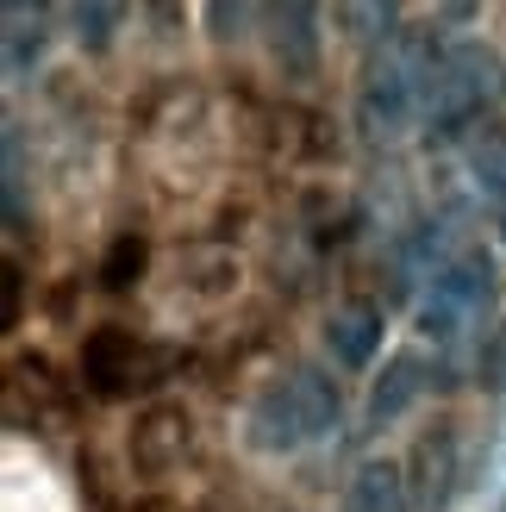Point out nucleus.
<instances>
[{
  "instance_id": "17",
  "label": "nucleus",
  "mask_w": 506,
  "mask_h": 512,
  "mask_svg": "<svg viewBox=\"0 0 506 512\" xmlns=\"http://www.w3.org/2000/svg\"><path fill=\"white\" fill-rule=\"evenodd\" d=\"M138 263H144V244H119L107 256V288H125V281H138Z\"/></svg>"
},
{
  "instance_id": "11",
  "label": "nucleus",
  "mask_w": 506,
  "mask_h": 512,
  "mask_svg": "<svg viewBox=\"0 0 506 512\" xmlns=\"http://www.w3.org/2000/svg\"><path fill=\"white\" fill-rule=\"evenodd\" d=\"M50 0H7V82H25V69L44 57Z\"/></svg>"
},
{
  "instance_id": "1",
  "label": "nucleus",
  "mask_w": 506,
  "mask_h": 512,
  "mask_svg": "<svg viewBox=\"0 0 506 512\" xmlns=\"http://www.w3.org/2000/svg\"><path fill=\"white\" fill-rule=\"evenodd\" d=\"M438 38L419 25H400L382 44H369L357 75V125L369 144H400L425 132V88H432Z\"/></svg>"
},
{
  "instance_id": "13",
  "label": "nucleus",
  "mask_w": 506,
  "mask_h": 512,
  "mask_svg": "<svg viewBox=\"0 0 506 512\" xmlns=\"http://www.w3.org/2000/svg\"><path fill=\"white\" fill-rule=\"evenodd\" d=\"M263 7L269 0H207V32L219 50H238L244 38L263 32Z\"/></svg>"
},
{
  "instance_id": "7",
  "label": "nucleus",
  "mask_w": 506,
  "mask_h": 512,
  "mask_svg": "<svg viewBox=\"0 0 506 512\" xmlns=\"http://www.w3.org/2000/svg\"><path fill=\"white\" fill-rule=\"evenodd\" d=\"M188 444H194L188 413H182V406H157V413H144V419L132 425V444H125V456H132L138 475H163V469H175V463L188 456Z\"/></svg>"
},
{
  "instance_id": "21",
  "label": "nucleus",
  "mask_w": 506,
  "mask_h": 512,
  "mask_svg": "<svg viewBox=\"0 0 506 512\" xmlns=\"http://www.w3.org/2000/svg\"><path fill=\"white\" fill-rule=\"evenodd\" d=\"M157 7H169V0H157Z\"/></svg>"
},
{
  "instance_id": "2",
  "label": "nucleus",
  "mask_w": 506,
  "mask_h": 512,
  "mask_svg": "<svg viewBox=\"0 0 506 512\" xmlns=\"http://www.w3.org/2000/svg\"><path fill=\"white\" fill-rule=\"evenodd\" d=\"M344 419V400H338V381L325 369H288L263 381V394L250 400V444L263 456H294V450H313L338 431Z\"/></svg>"
},
{
  "instance_id": "9",
  "label": "nucleus",
  "mask_w": 506,
  "mask_h": 512,
  "mask_svg": "<svg viewBox=\"0 0 506 512\" xmlns=\"http://www.w3.org/2000/svg\"><path fill=\"white\" fill-rule=\"evenodd\" d=\"M463 163H469V182L482 188L488 213L500 225V244H506V132H469L463 138Z\"/></svg>"
},
{
  "instance_id": "14",
  "label": "nucleus",
  "mask_w": 506,
  "mask_h": 512,
  "mask_svg": "<svg viewBox=\"0 0 506 512\" xmlns=\"http://www.w3.org/2000/svg\"><path fill=\"white\" fill-rule=\"evenodd\" d=\"M344 32L382 44L388 32H400V0H344Z\"/></svg>"
},
{
  "instance_id": "4",
  "label": "nucleus",
  "mask_w": 506,
  "mask_h": 512,
  "mask_svg": "<svg viewBox=\"0 0 506 512\" xmlns=\"http://www.w3.org/2000/svg\"><path fill=\"white\" fill-rule=\"evenodd\" d=\"M488 94H494V50L482 38H450V44H438L432 88H425V138H457V132H469Z\"/></svg>"
},
{
  "instance_id": "8",
  "label": "nucleus",
  "mask_w": 506,
  "mask_h": 512,
  "mask_svg": "<svg viewBox=\"0 0 506 512\" xmlns=\"http://www.w3.org/2000/svg\"><path fill=\"white\" fill-rule=\"evenodd\" d=\"M382 306L375 300H350L338 306L332 319H325V344H332V356L344 369H369L375 363V350H382Z\"/></svg>"
},
{
  "instance_id": "19",
  "label": "nucleus",
  "mask_w": 506,
  "mask_h": 512,
  "mask_svg": "<svg viewBox=\"0 0 506 512\" xmlns=\"http://www.w3.org/2000/svg\"><path fill=\"white\" fill-rule=\"evenodd\" d=\"M138 512H182V506H163V500H144Z\"/></svg>"
},
{
  "instance_id": "20",
  "label": "nucleus",
  "mask_w": 506,
  "mask_h": 512,
  "mask_svg": "<svg viewBox=\"0 0 506 512\" xmlns=\"http://www.w3.org/2000/svg\"><path fill=\"white\" fill-rule=\"evenodd\" d=\"M500 94H506V75H500Z\"/></svg>"
},
{
  "instance_id": "10",
  "label": "nucleus",
  "mask_w": 506,
  "mask_h": 512,
  "mask_svg": "<svg viewBox=\"0 0 506 512\" xmlns=\"http://www.w3.org/2000/svg\"><path fill=\"white\" fill-rule=\"evenodd\" d=\"M419 394H425V356L419 350H400L394 363L382 369V381L369 388V425H394Z\"/></svg>"
},
{
  "instance_id": "6",
  "label": "nucleus",
  "mask_w": 506,
  "mask_h": 512,
  "mask_svg": "<svg viewBox=\"0 0 506 512\" xmlns=\"http://www.w3.org/2000/svg\"><path fill=\"white\" fill-rule=\"evenodd\" d=\"M263 44H269V63L282 69L288 82H307L319 69V50H325L319 0H269L263 7Z\"/></svg>"
},
{
  "instance_id": "12",
  "label": "nucleus",
  "mask_w": 506,
  "mask_h": 512,
  "mask_svg": "<svg viewBox=\"0 0 506 512\" xmlns=\"http://www.w3.org/2000/svg\"><path fill=\"white\" fill-rule=\"evenodd\" d=\"M338 512H407V475H400V463H363L350 475Z\"/></svg>"
},
{
  "instance_id": "3",
  "label": "nucleus",
  "mask_w": 506,
  "mask_h": 512,
  "mask_svg": "<svg viewBox=\"0 0 506 512\" xmlns=\"http://www.w3.org/2000/svg\"><path fill=\"white\" fill-rule=\"evenodd\" d=\"M500 294V269H494V256L482 244H463V250H450L444 263L432 269V281L413 294L419 300V331L432 344H463L475 325L488 319V306Z\"/></svg>"
},
{
  "instance_id": "16",
  "label": "nucleus",
  "mask_w": 506,
  "mask_h": 512,
  "mask_svg": "<svg viewBox=\"0 0 506 512\" xmlns=\"http://www.w3.org/2000/svg\"><path fill=\"white\" fill-rule=\"evenodd\" d=\"M482 388L506 394V319H500V331L488 338V356H482Z\"/></svg>"
},
{
  "instance_id": "15",
  "label": "nucleus",
  "mask_w": 506,
  "mask_h": 512,
  "mask_svg": "<svg viewBox=\"0 0 506 512\" xmlns=\"http://www.w3.org/2000/svg\"><path fill=\"white\" fill-rule=\"evenodd\" d=\"M25 225V132L7 125V232Z\"/></svg>"
},
{
  "instance_id": "5",
  "label": "nucleus",
  "mask_w": 506,
  "mask_h": 512,
  "mask_svg": "<svg viewBox=\"0 0 506 512\" xmlns=\"http://www.w3.org/2000/svg\"><path fill=\"white\" fill-rule=\"evenodd\" d=\"M163 350H150L144 338H132V331L119 325H100L94 338L82 344V381L100 394V400H132L144 394L150 381H163Z\"/></svg>"
},
{
  "instance_id": "18",
  "label": "nucleus",
  "mask_w": 506,
  "mask_h": 512,
  "mask_svg": "<svg viewBox=\"0 0 506 512\" xmlns=\"http://www.w3.org/2000/svg\"><path fill=\"white\" fill-rule=\"evenodd\" d=\"M7 325H19V269H7Z\"/></svg>"
}]
</instances>
